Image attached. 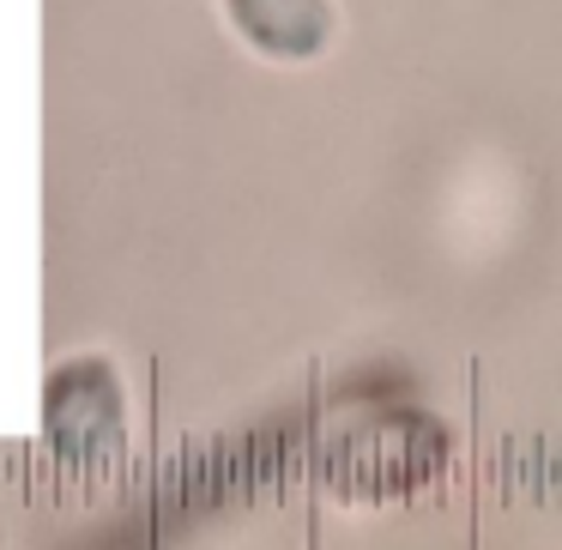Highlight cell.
<instances>
[{"instance_id": "obj_1", "label": "cell", "mask_w": 562, "mask_h": 550, "mask_svg": "<svg viewBox=\"0 0 562 550\" xmlns=\"http://www.w3.org/2000/svg\"><path fill=\"white\" fill-rule=\"evenodd\" d=\"M236 25L266 55H309L327 37V0H230Z\"/></svg>"}]
</instances>
